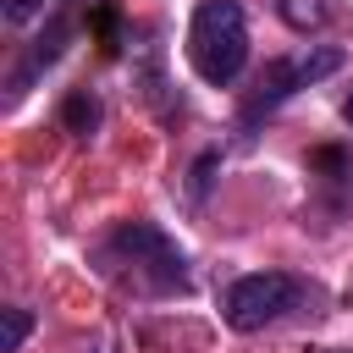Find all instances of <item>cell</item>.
<instances>
[{"label":"cell","mask_w":353,"mask_h":353,"mask_svg":"<svg viewBox=\"0 0 353 353\" xmlns=\"http://www.w3.org/2000/svg\"><path fill=\"white\" fill-rule=\"evenodd\" d=\"M105 270L127 276L143 292H188V254L154 226V221H127L105 243Z\"/></svg>","instance_id":"6da1fadb"},{"label":"cell","mask_w":353,"mask_h":353,"mask_svg":"<svg viewBox=\"0 0 353 353\" xmlns=\"http://www.w3.org/2000/svg\"><path fill=\"white\" fill-rule=\"evenodd\" d=\"M188 61L210 88H226L248 61V22L237 0H199L188 22Z\"/></svg>","instance_id":"7a4b0ae2"},{"label":"cell","mask_w":353,"mask_h":353,"mask_svg":"<svg viewBox=\"0 0 353 353\" xmlns=\"http://www.w3.org/2000/svg\"><path fill=\"white\" fill-rule=\"evenodd\" d=\"M303 298V281L287 276V270H254V276H237L221 298V314L232 331H265L270 320H281L287 309H298Z\"/></svg>","instance_id":"3957f363"},{"label":"cell","mask_w":353,"mask_h":353,"mask_svg":"<svg viewBox=\"0 0 353 353\" xmlns=\"http://www.w3.org/2000/svg\"><path fill=\"white\" fill-rule=\"evenodd\" d=\"M342 66V50H309V55H276V61H265V72H259V88L248 94V105H243V116H259V110H270V105H281L287 94H298V88H309V83H320V77H331Z\"/></svg>","instance_id":"277c9868"},{"label":"cell","mask_w":353,"mask_h":353,"mask_svg":"<svg viewBox=\"0 0 353 353\" xmlns=\"http://www.w3.org/2000/svg\"><path fill=\"white\" fill-rule=\"evenodd\" d=\"M61 127H66V132H77V138H88V132L99 127V99H94L88 88L66 94V99H61Z\"/></svg>","instance_id":"5b68a950"},{"label":"cell","mask_w":353,"mask_h":353,"mask_svg":"<svg viewBox=\"0 0 353 353\" xmlns=\"http://www.w3.org/2000/svg\"><path fill=\"white\" fill-rule=\"evenodd\" d=\"M325 0H281V22L287 28H298V33H309V28H325Z\"/></svg>","instance_id":"8992f818"},{"label":"cell","mask_w":353,"mask_h":353,"mask_svg":"<svg viewBox=\"0 0 353 353\" xmlns=\"http://www.w3.org/2000/svg\"><path fill=\"white\" fill-rule=\"evenodd\" d=\"M28 331H33V314H28V309H6V336H0V353H17V347L28 342Z\"/></svg>","instance_id":"52a82bcc"},{"label":"cell","mask_w":353,"mask_h":353,"mask_svg":"<svg viewBox=\"0 0 353 353\" xmlns=\"http://www.w3.org/2000/svg\"><path fill=\"white\" fill-rule=\"evenodd\" d=\"M116 28H121V17H116L110 6H99V11H94V33H99L105 50H116Z\"/></svg>","instance_id":"ba28073f"},{"label":"cell","mask_w":353,"mask_h":353,"mask_svg":"<svg viewBox=\"0 0 353 353\" xmlns=\"http://www.w3.org/2000/svg\"><path fill=\"white\" fill-rule=\"evenodd\" d=\"M44 11V0H6V22H33Z\"/></svg>","instance_id":"9c48e42d"},{"label":"cell","mask_w":353,"mask_h":353,"mask_svg":"<svg viewBox=\"0 0 353 353\" xmlns=\"http://www.w3.org/2000/svg\"><path fill=\"white\" fill-rule=\"evenodd\" d=\"M210 171H215V154H204V160L193 165V199H204V188H210Z\"/></svg>","instance_id":"30bf717a"},{"label":"cell","mask_w":353,"mask_h":353,"mask_svg":"<svg viewBox=\"0 0 353 353\" xmlns=\"http://www.w3.org/2000/svg\"><path fill=\"white\" fill-rule=\"evenodd\" d=\"M342 116H347V121H353V94H347V99H342Z\"/></svg>","instance_id":"8fae6325"},{"label":"cell","mask_w":353,"mask_h":353,"mask_svg":"<svg viewBox=\"0 0 353 353\" xmlns=\"http://www.w3.org/2000/svg\"><path fill=\"white\" fill-rule=\"evenodd\" d=\"M320 353H353V347H320Z\"/></svg>","instance_id":"7c38bea8"}]
</instances>
